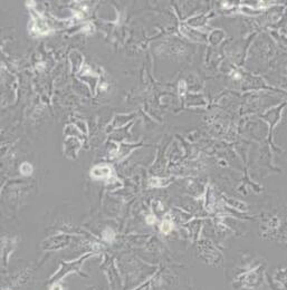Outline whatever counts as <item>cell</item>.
<instances>
[{
	"instance_id": "1",
	"label": "cell",
	"mask_w": 287,
	"mask_h": 290,
	"mask_svg": "<svg viewBox=\"0 0 287 290\" xmlns=\"http://www.w3.org/2000/svg\"><path fill=\"white\" fill-rule=\"evenodd\" d=\"M111 167L107 166V165H98V166H95L92 170L91 174L93 178L95 179H107L110 175H111Z\"/></svg>"
},
{
	"instance_id": "5",
	"label": "cell",
	"mask_w": 287,
	"mask_h": 290,
	"mask_svg": "<svg viewBox=\"0 0 287 290\" xmlns=\"http://www.w3.org/2000/svg\"><path fill=\"white\" fill-rule=\"evenodd\" d=\"M171 229H172V224H171L170 221L164 220L161 226V231L163 232V233H169V232L171 231Z\"/></svg>"
},
{
	"instance_id": "7",
	"label": "cell",
	"mask_w": 287,
	"mask_h": 290,
	"mask_svg": "<svg viewBox=\"0 0 287 290\" xmlns=\"http://www.w3.org/2000/svg\"><path fill=\"white\" fill-rule=\"evenodd\" d=\"M50 290H63V288L60 284H54L53 287L50 288Z\"/></svg>"
},
{
	"instance_id": "4",
	"label": "cell",
	"mask_w": 287,
	"mask_h": 290,
	"mask_svg": "<svg viewBox=\"0 0 287 290\" xmlns=\"http://www.w3.org/2000/svg\"><path fill=\"white\" fill-rule=\"evenodd\" d=\"M103 239H104L105 241L111 242V241L114 239V232L112 231L111 229H106L105 231L103 232Z\"/></svg>"
},
{
	"instance_id": "3",
	"label": "cell",
	"mask_w": 287,
	"mask_h": 290,
	"mask_svg": "<svg viewBox=\"0 0 287 290\" xmlns=\"http://www.w3.org/2000/svg\"><path fill=\"white\" fill-rule=\"evenodd\" d=\"M20 172L23 175H30L32 173V166L29 163H23L20 166Z\"/></svg>"
},
{
	"instance_id": "2",
	"label": "cell",
	"mask_w": 287,
	"mask_h": 290,
	"mask_svg": "<svg viewBox=\"0 0 287 290\" xmlns=\"http://www.w3.org/2000/svg\"><path fill=\"white\" fill-rule=\"evenodd\" d=\"M35 29L37 30L40 34H47L48 32V26L46 25V22L43 21L41 18H37L35 21Z\"/></svg>"
},
{
	"instance_id": "6",
	"label": "cell",
	"mask_w": 287,
	"mask_h": 290,
	"mask_svg": "<svg viewBox=\"0 0 287 290\" xmlns=\"http://www.w3.org/2000/svg\"><path fill=\"white\" fill-rule=\"evenodd\" d=\"M147 222L149 223V224H153V223L155 222V218L153 217V215H149V217L147 218Z\"/></svg>"
}]
</instances>
